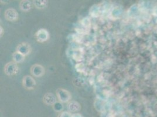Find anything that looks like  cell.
Here are the masks:
<instances>
[{"mask_svg":"<svg viewBox=\"0 0 157 117\" xmlns=\"http://www.w3.org/2000/svg\"><path fill=\"white\" fill-rule=\"evenodd\" d=\"M22 86L27 90H33L36 86V81L32 77L25 76L22 79Z\"/></svg>","mask_w":157,"mask_h":117,"instance_id":"obj_3","label":"cell"},{"mask_svg":"<svg viewBox=\"0 0 157 117\" xmlns=\"http://www.w3.org/2000/svg\"><path fill=\"white\" fill-rule=\"evenodd\" d=\"M57 97L51 93H48L45 94L43 97V101L47 106H53L58 101Z\"/></svg>","mask_w":157,"mask_h":117,"instance_id":"obj_8","label":"cell"},{"mask_svg":"<svg viewBox=\"0 0 157 117\" xmlns=\"http://www.w3.org/2000/svg\"><path fill=\"white\" fill-rule=\"evenodd\" d=\"M4 16L7 21L14 22L17 20L19 15L17 10L14 8H9L5 11Z\"/></svg>","mask_w":157,"mask_h":117,"instance_id":"obj_7","label":"cell"},{"mask_svg":"<svg viewBox=\"0 0 157 117\" xmlns=\"http://www.w3.org/2000/svg\"><path fill=\"white\" fill-rule=\"evenodd\" d=\"M0 29H1V36H2L4 34V30H3V28L2 27H0Z\"/></svg>","mask_w":157,"mask_h":117,"instance_id":"obj_18","label":"cell"},{"mask_svg":"<svg viewBox=\"0 0 157 117\" xmlns=\"http://www.w3.org/2000/svg\"><path fill=\"white\" fill-rule=\"evenodd\" d=\"M72 117H83L80 114H72Z\"/></svg>","mask_w":157,"mask_h":117,"instance_id":"obj_17","label":"cell"},{"mask_svg":"<svg viewBox=\"0 0 157 117\" xmlns=\"http://www.w3.org/2000/svg\"><path fill=\"white\" fill-rule=\"evenodd\" d=\"M45 73L44 67L38 64H35L31 68V73L35 77H41L43 76Z\"/></svg>","mask_w":157,"mask_h":117,"instance_id":"obj_5","label":"cell"},{"mask_svg":"<svg viewBox=\"0 0 157 117\" xmlns=\"http://www.w3.org/2000/svg\"><path fill=\"white\" fill-rule=\"evenodd\" d=\"M48 4V1L46 0L34 1V5L38 9H44Z\"/></svg>","mask_w":157,"mask_h":117,"instance_id":"obj_12","label":"cell"},{"mask_svg":"<svg viewBox=\"0 0 157 117\" xmlns=\"http://www.w3.org/2000/svg\"><path fill=\"white\" fill-rule=\"evenodd\" d=\"M59 117H72V114L68 111H63Z\"/></svg>","mask_w":157,"mask_h":117,"instance_id":"obj_16","label":"cell"},{"mask_svg":"<svg viewBox=\"0 0 157 117\" xmlns=\"http://www.w3.org/2000/svg\"><path fill=\"white\" fill-rule=\"evenodd\" d=\"M68 109L70 112H76L80 110L81 106L78 102L71 101L68 105Z\"/></svg>","mask_w":157,"mask_h":117,"instance_id":"obj_9","label":"cell"},{"mask_svg":"<svg viewBox=\"0 0 157 117\" xmlns=\"http://www.w3.org/2000/svg\"><path fill=\"white\" fill-rule=\"evenodd\" d=\"M19 7L24 12H28L31 9L32 5L31 2L28 0L21 1L19 4Z\"/></svg>","mask_w":157,"mask_h":117,"instance_id":"obj_10","label":"cell"},{"mask_svg":"<svg viewBox=\"0 0 157 117\" xmlns=\"http://www.w3.org/2000/svg\"><path fill=\"white\" fill-rule=\"evenodd\" d=\"M53 106V108H54L55 111L56 112H59L63 109L62 103L59 101H57Z\"/></svg>","mask_w":157,"mask_h":117,"instance_id":"obj_13","label":"cell"},{"mask_svg":"<svg viewBox=\"0 0 157 117\" xmlns=\"http://www.w3.org/2000/svg\"><path fill=\"white\" fill-rule=\"evenodd\" d=\"M49 34L48 31L45 29L38 30L35 34V38L38 42H45L49 39Z\"/></svg>","mask_w":157,"mask_h":117,"instance_id":"obj_4","label":"cell"},{"mask_svg":"<svg viewBox=\"0 0 157 117\" xmlns=\"http://www.w3.org/2000/svg\"><path fill=\"white\" fill-rule=\"evenodd\" d=\"M57 98L62 103L68 102L71 99V94L68 90L63 89H58L56 90Z\"/></svg>","mask_w":157,"mask_h":117,"instance_id":"obj_1","label":"cell"},{"mask_svg":"<svg viewBox=\"0 0 157 117\" xmlns=\"http://www.w3.org/2000/svg\"><path fill=\"white\" fill-rule=\"evenodd\" d=\"M17 52L24 55V56H26L30 54L31 52V47L26 42H23L18 45Z\"/></svg>","mask_w":157,"mask_h":117,"instance_id":"obj_6","label":"cell"},{"mask_svg":"<svg viewBox=\"0 0 157 117\" xmlns=\"http://www.w3.org/2000/svg\"><path fill=\"white\" fill-rule=\"evenodd\" d=\"M76 70L78 72H82L85 70V65L83 63H78L76 66Z\"/></svg>","mask_w":157,"mask_h":117,"instance_id":"obj_14","label":"cell"},{"mask_svg":"<svg viewBox=\"0 0 157 117\" xmlns=\"http://www.w3.org/2000/svg\"><path fill=\"white\" fill-rule=\"evenodd\" d=\"M4 72L7 75L9 76L17 74L19 72V67L17 63H15L14 62L7 63L5 66Z\"/></svg>","mask_w":157,"mask_h":117,"instance_id":"obj_2","label":"cell"},{"mask_svg":"<svg viewBox=\"0 0 157 117\" xmlns=\"http://www.w3.org/2000/svg\"><path fill=\"white\" fill-rule=\"evenodd\" d=\"M25 58V56H24V55H22L19 53H18L17 51L15 52H14L12 54V59H13V60L15 63H22L24 61Z\"/></svg>","mask_w":157,"mask_h":117,"instance_id":"obj_11","label":"cell"},{"mask_svg":"<svg viewBox=\"0 0 157 117\" xmlns=\"http://www.w3.org/2000/svg\"><path fill=\"white\" fill-rule=\"evenodd\" d=\"M82 25H83V27H89L90 25V21L89 19L88 18H84V19L82 20Z\"/></svg>","mask_w":157,"mask_h":117,"instance_id":"obj_15","label":"cell"}]
</instances>
